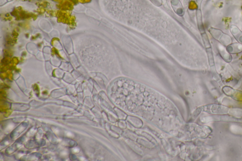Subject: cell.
Listing matches in <instances>:
<instances>
[{"instance_id":"6da1fadb","label":"cell","mask_w":242,"mask_h":161,"mask_svg":"<svg viewBox=\"0 0 242 161\" xmlns=\"http://www.w3.org/2000/svg\"><path fill=\"white\" fill-rule=\"evenodd\" d=\"M196 6V4L194 2H191L190 4V8L191 9H193H193H195V7Z\"/></svg>"}]
</instances>
